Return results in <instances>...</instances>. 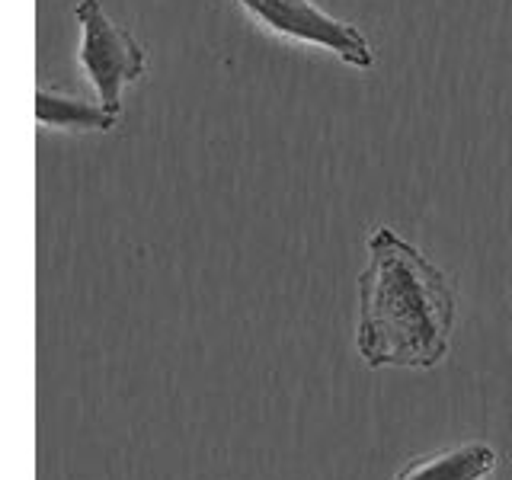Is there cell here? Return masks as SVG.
Returning <instances> with one entry per match:
<instances>
[{
    "instance_id": "obj_1",
    "label": "cell",
    "mask_w": 512,
    "mask_h": 480,
    "mask_svg": "<svg viewBox=\"0 0 512 480\" xmlns=\"http://www.w3.org/2000/svg\"><path fill=\"white\" fill-rule=\"evenodd\" d=\"M455 327V288L445 272L391 228L368 237L359 276L356 346L372 368H432Z\"/></svg>"
},
{
    "instance_id": "obj_2",
    "label": "cell",
    "mask_w": 512,
    "mask_h": 480,
    "mask_svg": "<svg viewBox=\"0 0 512 480\" xmlns=\"http://www.w3.org/2000/svg\"><path fill=\"white\" fill-rule=\"evenodd\" d=\"M74 20L80 26L77 58L96 96L106 109L122 112V90L144 74V45L125 26L109 20L100 0H80Z\"/></svg>"
},
{
    "instance_id": "obj_3",
    "label": "cell",
    "mask_w": 512,
    "mask_h": 480,
    "mask_svg": "<svg viewBox=\"0 0 512 480\" xmlns=\"http://www.w3.org/2000/svg\"><path fill=\"white\" fill-rule=\"evenodd\" d=\"M237 4L247 7L276 36L320 45L352 64V68H372L375 64L372 42L362 36L359 26L333 20L330 13L314 7L311 0H237Z\"/></svg>"
},
{
    "instance_id": "obj_4",
    "label": "cell",
    "mask_w": 512,
    "mask_h": 480,
    "mask_svg": "<svg viewBox=\"0 0 512 480\" xmlns=\"http://www.w3.org/2000/svg\"><path fill=\"white\" fill-rule=\"evenodd\" d=\"M496 468V452L490 445H455L410 461L394 480H484Z\"/></svg>"
},
{
    "instance_id": "obj_5",
    "label": "cell",
    "mask_w": 512,
    "mask_h": 480,
    "mask_svg": "<svg viewBox=\"0 0 512 480\" xmlns=\"http://www.w3.org/2000/svg\"><path fill=\"white\" fill-rule=\"evenodd\" d=\"M36 119L48 128H80V132H109L119 122V112L103 103H87L58 90H36Z\"/></svg>"
}]
</instances>
